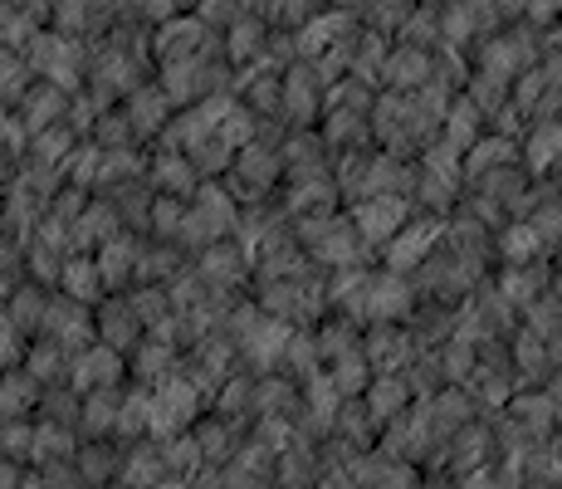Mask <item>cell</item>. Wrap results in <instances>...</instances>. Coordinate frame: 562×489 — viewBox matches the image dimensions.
I'll list each match as a JSON object with an SVG mask.
<instances>
[{"instance_id": "1", "label": "cell", "mask_w": 562, "mask_h": 489, "mask_svg": "<svg viewBox=\"0 0 562 489\" xmlns=\"http://www.w3.org/2000/svg\"><path fill=\"white\" fill-rule=\"evenodd\" d=\"M406 225V201L392 191H376L372 201L358 205V231L362 235H376V241H386V235H396Z\"/></svg>"}, {"instance_id": "2", "label": "cell", "mask_w": 562, "mask_h": 489, "mask_svg": "<svg viewBox=\"0 0 562 489\" xmlns=\"http://www.w3.org/2000/svg\"><path fill=\"white\" fill-rule=\"evenodd\" d=\"M367 309L376 313V319H396V313H406L411 309V293H406V279H402V269H386L382 279H367Z\"/></svg>"}, {"instance_id": "3", "label": "cell", "mask_w": 562, "mask_h": 489, "mask_svg": "<svg viewBox=\"0 0 562 489\" xmlns=\"http://www.w3.org/2000/svg\"><path fill=\"white\" fill-rule=\"evenodd\" d=\"M367 401H372V421L376 416H396V411H406V382L392 373H376V387L367 391Z\"/></svg>"}]
</instances>
